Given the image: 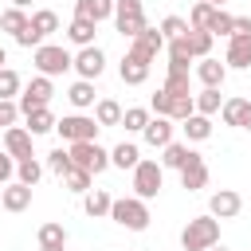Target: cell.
I'll use <instances>...</instances> for the list:
<instances>
[{
	"instance_id": "cell-1",
	"label": "cell",
	"mask_w": 251,
	"mask_h": 251,
	"mask_svg": "<svg viewBox=\"0 0 251 251\" xmlns=\"http://www.w3.org/2000/svg\"><path fill=\"white\" fill-rule=\"evenodd\" d=\"M212 243H220V220L212 212L184 224V231H180V247L184 251H208Z\"/></svg>"
},
{
	"instance_id": "cell-2",
	"label": "cell",
	"mask_w": 251,
	"mask_h": 251,
	"mask_svg": "<svg viewBox=\"0 0 251 251\" xmlns=\"http://www.w3.org/2000/svg\"><path fill=\"white\" fill-rule=\"evenodd\" d=\"M110 220L118 227H126V231H145L149 227V204L141 196H122V200H114Z\"/></svg>"
},
{
	"instance_id": "cell-3",
	"label": "cell",
	"mask_w": 251,
	"mask_h": 251,
	"mask_svg": "<svg viewBox=\"0 0 251 251\" xmlns=\"http://www.w3.org/2000/svg\"><path fill=\"white\" fill-rule=\"evenodd\" d=\"M31 63H35L39 75L55 78V75H63V71L75 67V55H71L67 47H59V43H39V47L31 51Z\"/></svg>"
},
{
	"instance_id": "cell-4",
	"label": "cell",
	"mask_w": 251,
	"mask_h": 251,
	"mask_svg": "<svg viewBox=\"0 0 251 251\" xmlns=\"http://www.w3.org/2000/svg\"><path fill=\"white\" fill-rule=\"evenodd\" d=\"M98 118H86V114H71V118H59L55 122V133L71 145V141H98Z\"/></svg>"
},
{
	"instance_id": "cell-5",
	"label": "cell",
	"mask_w": 251,
	"mask_h": 251,
	"mask_svg": "<svg viewBox=\"0 0 251 251\" xmlns=\"http://www.w3.org/2000/svg\"><path fill=\"white\" fill-rule=\"evenodd\" d=\"M67 149H71V161H75L78 169H86L90 176H98L102 169H110V153H106L98 141H71Z\"/></svg>"
},
{
	"instance_id": "cell-6",
	"label": "cell",
	"mask_w": 251,
	"mask_h": 251,
	"mask_svg": "<svg viewBox=\"0 0 251 251\" xmlns=\"http://www.w3.org/2000/svg\"><path fill=\"white\" fill-rule=\"evenodd\" d=\"M114 27L126 39H137L145 31V8H141V0H118L114 4Z\"/></svg>"
},
{
	"instance_id": "cell-7",
	"label": "cell",
	"mask_w": 251,
	"mask_h": 251,
	"mask_svg": "<svg viewBox=\"0 0 251 251\" xmlns=\"http://www.w3.org/2000/svg\"><path fill=\"white\" fill-rule=\"evenodd\" d=\"M161 184H165V165H157V161H137V169H133V196L153 200V196L161 192Z\"/></svg>"
},
{
	"instance_id": "cell-8",
	"label": "cell",
	"mask_w": 251,
	"mask_h": 251,
	"mask_svg": "<svg viewBox=\"0 0 251 251\" xmlns=\"http://www.w3.org/2000/svg\"><path fill=\"white\" fill-rule=\"evenodd\" d=\"M165 47H169L165 31H161V27H149V24H145V31H141L137 39H129V55H137V59H145V63H153Z\"/></svg>"
},
{
	"instance_id": "cell-9",
	"label": "cell",
	"mask_w": 251,
	"mask_h": 251,
	"mask_svg": "<svg viewBox=\"0 0 251 251\" xmlns=\"http://www.w3.org/2000/svg\"><path fill=\"white\" fill-rule=\"evenodd\" d=\"M51 94H55L51 78H47V75H35V78L20 90V110L31 114V110H39V106H51Z\"/></svg>"
},
{
	"instance_id": "cell-10",
	"label": "cell",
	"mask_w": 251,
	"mask_h": 251,
	"mask_svg": "<svg viewBox=\"0 0 251 251\" xmlns=\"http://www.w3.org/2000/svg\"><path fill=\"white\" fill-rule=\"evenodd\" d=\"M75 71H78V78H98L102 71H106V55H102V47L98 43H90V47H78V55H75Z\"/></svg>"
},
{
	"instance_id": "cell-11",
	"label": "cell",
	"mask_w": 251,
	"mask_h": 251,
	"mask_svg": "<svg viewBox=\"0 0 251 251\" xmlns=\"http://www.w3.org/2000/svg\"><path fill=\"white\" fill-rule=\"evenodd\" d=\"M239 208H243V196L231 192V188H220V192H212V200H208V212H212L216 220H235Z\"/></svg>"
},
{
	"instance_id": "cell-12",
	"label": "cell",
	"mask_w": 251,
	"mask_h": 251,
	"mask_svg": "<svg viewBox=\"0 0 251 251\" xmlns=\"http://www.w3.org/2000/svg\"><path fill=\"white\" fill-rule=\"evenodd\" d=\"M4 149H8L16 161L35 157V153H31V129H27V126H12V129H4Z\"/></svg>"
},
{
	"instance_id": "cell-13",
	"label": "cell",
	"mask_w": 251,
	"mask_h": 251,
	"mask_svg": "<svg viewBox=\"0 0 251 251\" xmlns=\"http://www.w3.org/2000/svg\"><path fill=\"white\" fill-rule=\"evenodd\" d=\"M196 78H200V86H224V78H227V63H220V59H196Z\"/></svg>"
},
{
	"instance_id": "cell-14",
	"label": "cell",
	"mask_w": 251,
	"mask_h": 251,
	"mask_svg": "<svg viewBox=\"0 0 251 251\" xmlns=\"http://www.w3.org/2000/svg\"><path fill=\"white\" fill-rule=\"evenodd\" d=\"M141 137H145V145H153V149H165L169 141H173V118H149V126L141 129Z\"/></svg>"
},
{
	"instance_id": "cell-15",
	"label": "cell",
	"mask_w": 251,
	"mask_h": 251,
	"mask_svg": "<svg viewBox=\"0 0 251 251\" xmlns=\"http://www.w3.org/2000/svg\"><path fill=\"white\" fill-rule=\"evenodd\" d=\"M0 204H4V212H24V208H31V184L12 180V184L0 192Z\"/></svg>"
},
{
	"instance_id": "cell-16",
	"label": "cell",
	"mask_w": 251,
	"mask_h": 251,
	"mask_svg": "<svg viewBox=\"0 0 251 251\" xmlns=\"http://www.w3.org/2000/svg\"><path fill=\"white\" fill-rule=\"evenodd\" d=\"M224 63L235 67V71H247V67H251V35H231V39H227Z\"/></svg>"
},
{
	"instance_id": "cell-17",
	"label": "cell",
	"mask_w": 251,
	"mask_h": 251,
	"mask_svg": "<svg viewBox=\"0 0 251 251\" xmlns=\"http://www.w3.org/2000/svg\"><path fill=\"white\" fill-rule=\"evenodd\" d=\"M208 184V165H204V157H192L184 169H180V188L184 192H200Z\"/></svg>"
},
{
	"instance_id": "cell-18",
	"label": "cell",
	"mask_w": 251,
	"mask_h": 251,
	"mask_svg": "<svg viewBox=\"0 0 251 251\" xmlns=\"http://www.w3.org/2000/svg\"><path fill=\"white\" fill-rule=\"evenodd\" d=\"M118 75H122V82H126V86H141V82L149 78V63L126 51V59H122V67H118Z\"/></svg>"
},
{
	"instance_id": "cell-19",
	"label": "cell",
	"mask_w": 251,
	"mask_h": 251,
	"mask_svg": "<svg viewBox=\"0 0 251 251\" xmlns=\"http://www.w3.org/2000/svg\"><path fill=\"white\" fill-rule=\"evenodd\" d=\"M110 208H114V196H110L106 188H90V192H82V212H86L90 220L110 216Z\"/></svg>"
},
{
	"instance_id": "cell-20",
	"label": "cell",
	"mask_w": 251,
	"mask_h": 251,
	"mask_svg": "<svg viewBox=\"0 0 251 251\" xmlns=\"http://www.w3.org/2000/svg\"><path fill=\"white\" fill-rule=\"evenodd\" d=\"M161 153H165V157H161V165H165V169H176V173H180L192 157H200V153H196V149H188L184 141H169Z\"/></svg>"
},
{
	"instance_id": "cell-21",
	"label": "cell",
	"mask_w": 251,
	"mask_h": 251,
	"mask_svg": "<svg viewBox=\"0 0 251 251\" xmlns=\"http://www.w3.org/2000/svg\"><path fill=\"white\" fill-rule=\"evenodd\" d=\"M94 31H98V24H94V20H82V16H75V20L67 24V39H71L75 47H90V43H94Z\"/></svg>"
},
{
	"instance_id": "cell-22",
	"label": "cell",
	"mask_w": 251,
	"mask_h": 251,
	"mask_svg": "<svg viewBox=\"0 0 251 251\" xmlns=\"http://www.w3.org/2000/svg\"><path fill=\"white\" fill-rule=\"evenodd\" d=\"M137 161H141V149H137L133 141H122V145H114V149H110V165H114V169H122V173H126V169L133 173V169H137Z\"/></svg>"
},
{
	"instance_id": "cell-23",
	"label": "cell",
	"mask_w": 251,
	"mask_h": 251,
	"mask_svg": "<svg viewBox=\"0 0 251 251\" xmlns=\"http://www.w3.org/2000/svg\"><path fill=\"white\" fill-rule=\"evenodd\" d=\"M114 4H118V0H78V4H75V16L102 24L106 16H114Z\"/></svg>"
},
{
	"instance_id": "cell-24",
	"label": "cell",
	"mask_w": 251,
	"mask_h": 251,
	"mask_svg": "<svg viewBox=\"0 0 251 251\" xmlns=\"http://www.w3.org/2000/svg\"><path fill=\"white\" fill-rule=\"evenodd\" d=\"M180 129H184L188 141H208V137H212V118H208V114H188V118L180 122Z\"/></svg>"
},
{
	"instance_id": "cell-25",
	"label": "cell",
	"mask_w": 251,
	"mask_h": 251,
	"mask_svg": "<svg viewBox=\"0 0 251 251\" xmlns=\"http://www.w3.org/2000/svg\"><path fill=\"white\" fill-rule=\"evenodd\" d=\"M188 63H192V51L184 39H169V71L173 75H188Z\"/></svg>"
},
{
	"instance_id": "cell-26",
	"label": "cell",
	"mask_w": 251,
	"mask_h": 251,
	"mask_svg": "<svg viewBox=\"0 0 251 251\" xmlns=\"http://www.w3.org/2000/svg\"><path fill=\"white\" fill-rule=\"evenodd\" d=\"M67 98H71V106H75V110H90V106L98 102V98H94V82H90V78H78V82L67 90Z\"/></svg>"
},
{
	"instance_id": "cell-27",
	"label": "cell",
	"mask_w": 251,
	"mask_h": 251,
	"mask_svg": "<svg viewBox=\"0 0 251 251\" xmlns=\"http://www.w3.org/2000/svg\"><path fill=\"white\" fill-rule=\"evenodd\" d=\"M122 106L114 102V98H98L94 102V118H98V126H122Z\"/></svg>"
},
{
	"instance_id": "cell-28",
	"label": "cell",
	"mask_w": 251,
	"mask_h": 251,
	"mask_svg": "<svg viewBox=\"0 0 251 251\" xmlns=\"http://www.w3.org/2000/svg\"><path fill=\"white\" fill-rule=\"evenodd\" d=\"M24 118H27L31 137H39V133H51V129H55V114H51V106H39V110H31V114H24Z\"/></svg>"
},
{
	"instance_id": "cell-29",
	"label": "cell",
	"mask_w": 251,
	"mask_h": 251,
	"mask_svg": "<svg viewBox=\"0 0 251 251\" xmlns=\"http://www.w3.org/2000/svg\"><path fill=\"white\" fill-rule=\"evenodd\" d=\"M27 24H31V16H27L24 8H8V12H0V27H4L12 39H16V35H20Z\"/></svg>"
},
{
	"instance_id": "cell-30",
	"label": "cell",
	"mask_w": 251,
	"mask_h": 251,
	"mask_svg": "<svg viewBox=\"0 0 251 251\" xmlns=\"http://www.w3.org/2000/svg\"><path fill=\"white\" fill-rule=\"evenodd\" d=\"M212 39H216L212 31H196V27H192V31L184 35V43H188L192 59H208V55H212Z\"/></svg>"
},
{
	"instance_id": "cell-31",
	"label": "cell",
	"mask_w": 251,
	"mask_h": 251,
	"mask_svg": "<svg viewBox=\"0 0 251 251\" xmlns=\"http://www.w3.org/2000/svg\"><path fill=\"white\" fill-rule=\"evenodd\" d=\"M212 16H216V4L200 0V4H192V12H188V27H196V31H208Z\"/></svg>"
},
{
	"instance_id": "cell-32",
	"label": "cell",
	"mask_w": 251,
	"mask_h": 251,
	"mask_svg": "<svg viewBox=\"0 0 251 251\" xmlns=\"http://www.w3.org/2000/svg\"><path fill=\"white\" fill-rule=\"evenodd\" d=\"M31 27L47 39V35H55V31H59V16H55L51 8H39V12H31Z\"/></svg>"
},
{
	"instance_id": "cell-33",
	"label": "cell",
	"mask_w": 251,
	"mask_h": 251,
	"mask_svg": "<svg viewBox=\"0 0 251 251\" xmlns=\"http://www.w3.org/2000/svg\"><path fill=\"white\" fill-rule=\"evenodd\" d=\"M220 106H224V98H220V90L216 86H204L200 94H196V114H220Z\"/></svg>"
},
{
	"instance_id": "cell-34",
	"label": "cell",
	"mask_w": 251,
	"mask_h": 251,
	"mask_svg": "<svg viewBox=\"0 0 251 251\" xmlns=\"http://www.w3.org/2000/svg\"><path fill=\"white\" fill-rule=\"evenodd\" d=\"M39 176H43V165L35 161V157H24V161H16V180H24V184H39Z\"/></svg>"
},
{
	"instance_id": "cell-35",
	"label": "cell",
	"mask_w": 251,
	"mask_h": 251,
	"mask_svg": "<svg viewBox=\"0 0 251 251\" xmlns=\"http://www.w3.org/2000/svg\"><path fill=\"white\" fill-rule=\"evenodd\" d=\"M47 169H51V173L63 180V173H71V169H75V161H71V149H63V145H59V149H51V153H47Z\"/></svg>"
},
{
	"instance_id": "cell-36",
	"label": "cell",
	"mask_w": 251,
	"mask_h": 251,
	"mask_svg": "<svg viewBox=\"0 0 251 251\" xmlns=\"http://www.w3.org/2000/svg\"><path fill=\"white\" fill-rule=\"evenodd\" d=\"M208 31H212V35H224V39H231V31H235V16H231V12H224V8H216V16H212Z\"/></svg>"
},
{
	"instance_id": "cell-37",
	"label": "cell",
	"mask_w": 251,
	"mask_h": 251,
	"mask_svg": "<svg viewBox=\"0 0 251 251\" xmlns=\"http://www.w3.org/2000/svg\"><path fill=\"white\" fill-rule=\"evenodd\" d=\"M122 126H126L129 133H141V129L149 126V110H145V106H129V110L122 114Z\"/></svg>"
},
{
	"instance_id": "cell-38",
	"label": "cell",
	"mask_w": 251,
	"mask_h": 251,
	"mask_svg": "<svg viewBox=\"0 0 251 251\" xmlns=\"http://www.w3.org/2000/svg\"><path fill=\"white\" fill-rule=\"evenodd\" d=\"M63 184H67V192H78L82 196V192H90V173L75 165L71 173H63Z\"/></svg>"
},
{
	"instance_id": "cell-39",
	"label": "cell",
	"mask_w": 251,
	"mask_h": 251,
	"mask_svg": "<svg viewBox=\"0 0 251 251\" xmlns=\"http://www.w3.org/2000/svg\"><path fill=\"white\" fill-rule=\"evenodd\" d=\"M157 27L165 31V39H184V35L192 31V27H188V20H180V16H165Z\"/></svg>"
},
{
	"instance_id": "cell-40",
	"label": "cell",
	"mask_w": 251,
	"mask_h": 251,
	"mask_svg": "<svg viewBox=\"0 0 251 251\" xmlns=\"http://www.w3.org/2000/svg\"><path fill=\"white\" fill-rule=\"evenodd\" d=\"M149 106H153V114H161V118H173V106H176V98H173V94L161 86V90L149 98Z\"/></svg>"
},
{
	"instance_id": "cell-41",
	"label": "cell",
	"mask_w": 251,
	"mask_h": 251,
	"mask_svg": "<svg viewBox=\"0 0 251 251\" xmlns=\"http://www.w3.org/2000/svg\"><path fill=\"white\" fill-rule=\"evenodd\" d=\"M243 102H247V98H227V102L220 106V118H224V126H235V129H239V114H243Z\"/></svg>"
},
{
	"instance_id": "cell-42",
	"label": "cell",
	"mask_w": 251,
	"mask_h": 251,
	"mask_svg": "<svg viewBox=\"0 0 251 251\" xmlns=\"http://www.w3.org/2000/svg\"><path fill=\"white\" fill-rule=\"evenodd\" d=\"M47 243H67V227L55 224V220L43 224V227H39V247H47Z\"/></svg>"
},
{
	"instance_id": "cell-43",
	"label": "cell",
	"mask_w": 251,
	"mask_h": 251,
	"mask_svg": "<svg viewBox=\"0 0 251 251\" xmlns=\"http://www.w3.org/2000/svg\"><path fill=\"white\" fill-rule=\"evenodd\" d=\"M20 114H24V110H20V102H16V98H0V126H4V129H12Z\"/></svg>"
},
{
	"instance_id": "cell-44",
	"label": "cell",
	"mask_w": 251,
	"mask_h": 251,
	"mask_svg": "<svg viewBox=\"0 0 251 251\" xmlns=\"http://www.w3.org/2000/svg\"><path fill=\"white\" fill-rule=\"evenodd\" d=\"M16 94H20V75L12 67H4L0 71V98H16Z\"/></svg>"
},
{
	"instance_id": "cell-45",
	"label": "cell",
	"mask_w": 251,
	"mask_h": 251,
	"mask_svg": "<svg viewBox=\"0 0 251 251\" xmlns=\"http://www.w3.org/2000/svg\"><path fill=\"white\" fill-rule=\"evenodd\" d=\"M16 43H20V47H27V51H35V47H39V43H47V39H43V35H39V31H35V27L27 24V27H24L20 35H16Z\"/></svg>"
},
{
	"instance_id": "cell-46",
	"label": "cell",
	"mask_w": 251,
	"mask_h": 251,
	"mask_svg": "<svg viewBox=\"0 0 251 251\" xmlns=\"http://www.w3.org/2000/svg\"><path fill=\"white\" fill-rule=\"evenodd\" d=\"M165 90H169V94H176V98H180V94H192V90H188V75H173V71H169Z\"/></svg>"
},
{
	"instance_id": "cell-47",
	"label": "cell",
	"mask_w": 251,
	"mask_h": 251,
	"mask_svg": "<svg viewBox=\"0 0 251 251\" xmlns=\"http://www.w3.org/2000/svg\"><path fill=\"white\" fill-rule=\"evenodd\" d=\"M12 176H16V157L4 149L0 153V184H12Z\"/></svg>"
},
{
	"instance_id": "cell-48",
	"label": "cell",
	"mask_w": 251,
	"mask_h": 251,
	"mask_svg": "<svg viewBox=\"0 0 251 251\" xmlns=\"http://www.w3.org/2000/svg\"><path fill=\"white\" fill-rule=\"evenodd\" d=\"M231 35H251V16H235V31Z\"/></svg>"
},
{
	"instance_id": "cell-49",
	"label": "cell",
	"mask_w": 251,
	"mask_h": 251,
	"mask_svg": "<svg viewBox=\"0 0 251 251\" xmlns=\"http://www.w3.org/2000/svg\"><path fill=\"white\" fill-rule=\"evenodd\" d=\"M239 129H251V102H243V114H239Z\"/></svg>"
},
{
	"instance_id": "cell-50",
	"label": "cell",
	"mask_w": 251,
	"mask_h": 251,
	"mask_svg": "<svg viewBox=\"0 0 251 251\" xmlns=\"http://www.w3.org/2000/svg\"><path fill=\"white\" fill-rule=\"evenodd\" d=\"M67 243H47V247H39V251H63Z\"/></svg>"
},
{
	"instance_id": "cell-51",
	"label": "cell",
	"mask_w": 251,
	"mask_h": 251,
	"mask_svg": "<svg viewBox=\"0 0 251 251\" xmlns=\"http://www.w3.org/2000/svg\"><path fill=\"white\" fill-rule=\"evenodd\" d=\"M4 67H8V51L0 47V71H4Z\"/></svg>"
},
{
	"instance_id": "cell-52",
	"label": "cell",
	"mask_w": 251,
	"mask_h": 251,
	"mask_svg": "<svg viewBox=\"0 0 251 251\" xmlns=\"http://www.w3.org/2000/svg\"><path fill=\"white\" fill-rule=\"evenodd\" d=\"M27 4H31V0H12V8H27Z\"/></svg>"
},
{
	"instance_id": "cell-53",
	"label": "cell",
	"mask_w": 251,
	"mask_h": 251,
	"mask_svg": "<svg viewBox=\"0 0 251 251\" xmlns=\"http://www.w3.org/2000/svg\"><path fill=\"white\" fill-rule=\"evenodd\" d=\"M208 251H227V247H220V243H212V247H208Z\"/></svg>"
},
{
	"instance_id": "cell-54",
	"label": "cell",
	"mask_w": 251,
	"mask_h": 251,
	"mask_svg": "<svg viewBox=\"0 0 251 251\" xmlns=\"http://www.w3.org/2000/svg\"><path fill=\"white\" fill-rule=\"evenodd\" d=\"M208 4H216V8H224V4H227V0H208Z\"/></svg>"
}]
</instances>
